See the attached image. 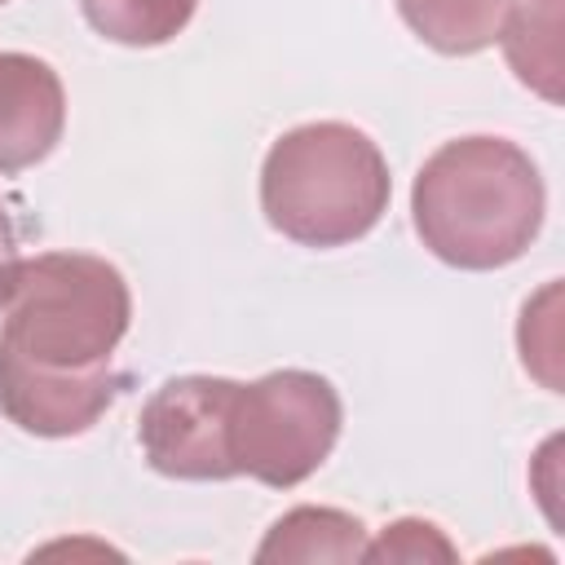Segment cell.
<instances>
[{
  "instance_id": "52a82bcc",
  "label": "cell",
  "mask_w": 565,
  "mask_h": 565,
  "mask_svg": "<svg viewBox=\"0 0 565 565\" xmlns=\"http://www.w3.org/2000/svg\"><path fill=\"white\" fill-rule=\"evenodd\" d=\"M366 525L340 508H291L269 525L256 561H362Z\"/></svg>"
},
{
  "instance_id": "8fae6325",
  "label": "cell",
  "mask_w": 565,
  "mask_h": 565,
  "mask_svg": "<svg viewBox=\"0 0 565 565\" xmlns=\"http://www.w3.org/2000/svg\"><path fill=\"white\" fill-rule=\"evenodd\" d=\"M362 561H455V543L419 516H402L384 525L375 543L362 547Z\"/></svg>"
},
{
  "instance_id": "277c9868",
  "label": "cell",
  "mask_w": 565,
  "mask_h": 565,
  "mask_svg": "<svg viewBox=\"0 0 565 565\" xmlns=\"http://www.w3.org/2000/svg\"><path fill=\"white\" fill-rule=\"evenodd\" d=\"M344 406L313 371H269L238 384L230 415V459L238 477L274 490L309 481L340 441Z\"/></svg>"
},
{
  "instance_id": "3957f363",
  "label": "cell",
  "mask_w": 565,
  "mask_h": 565,
  "mask_svg": "<svg viewBox=\"0 0 565 565\" xmlns=\"http://www.w3.org/2000/svg\"><path fill=\"white\" fill-rule=\"evenodd\" d=\"M388 163L380 146L340 119L282 132L260 168L265 221L300 247H344L388 212Z\"/></svg>"
},
{
  "instance_id": "4fadbf2b",
  "label": "cell",
  "mask_w": 565,
  "mask_h": 565,
  "mask_svg": "<svg viewBox=\"0 0 565 565\" xmlns=\"http://www.w3.org/2000/svg\"><path fill=\"white\" fill-rule=\"evenodd\" d=\"M0 4H4V0H0Z\"/></svg>"
},
{
  "instance_id": "ba28073f",
  "label": "cell",
  "mask_w": 565,
  "mask_h": 565,
  "mask_svg": "<svg viewBox=\"0 0 565 565\" xmlns=\"http://www.w3.org/2000/svg\"><path fill=\"white\" fill-rule=\"evenodd\" d=\"M512 0H397L402 22L437 53L468 57L499 40Z\"/></svg>"
},
{
  "instance_id": "5b68a950",
  "label": "cell",
  "mask_w": 565,
  "mask_h": 565,
  "mask_svg": "<svg viewBox=\"0 0 565 565\" xmlns=\"http://www.w3.org/2000/svg\"><path fill=\"white\" fill-rule=\"evenodd\" d=\"M238 380L225 375H177L159 384L137 419L141 450L154 472L177 481H230V415Z\"/></svg>"
},
{
  "instance_id": "7a4b0ae2",
  "label": "cell",
  "mask_w": 565,
  "mask_h": 565,
  "mask_svg": "<svg viewBox=\"0 0 565 565\" xmlns=\"http://www.w3.org/2000/svg\"><path fill=\"white\" fill-rule=\"evenodd\" d=\"M547 190L534 159L508 137H455L437 146L411 190L424 247L455 269H503L543 230Z\"/></svg>"
},
{
  "instance_id": "8992f818",
  "label": "cell",
  "mask_w": 565,
  "mask_h": 565,
  "mask_svg": "<svg viewBox=\"0 0 565 565\" xmlns=\"http://www.w3.org/2000/svg\"><path fill=\"white\" fill-rule=\"evenodd\" d=\"M66 128V88L44 57L0 53V172L44 163Z\"/></svg>"
},
{
  "instance_id": "30bf717a",
  "label": "cell",
  "mask_w": 565,
  "mask_h": 565,
  "mask_svg": "<svg viewBox=\"0 0 565 565\" xmlns=\"http://www.w3.org/2000/svg\"><path fill=\"white\" fill-rule=\"evenodd\" d=\"M88 26L128 49H154L181 35L199 0H79Z\"/></svg>"
},
{
  "instance_id": "7c38bea8",
  "label": "cell",
  "mask_w": 565,
  "mask_h": 565,
  "mask_svg": "<svg viewBox=\"0 0 565 565\" xmlns=\"http://www.w3.org/2000/svg\"><path fill=\"white\" fill-rule=\"evenodd\" d=\"M18 265H22V252H18V230H13L9 207H4V199H0V309H4V300H9V287H13Z\"/></svg>"
},
{
  "instance_id": "9c48e42d",
  "label": "cell",
  "mask_w": 565,
  "mask_h": 565,
  "mask_svg": "<svg viewBox=\"0 0 565 565\" xmlns=\"http://www.w3.org/2000/svg\"><path fill=\"white\" fill-rule=\"evenodd\" d=\"M503 53L525 88H534L547 102H561V0H530L512 4L508 22L499 31Z\"/></svg>"
},
{
  "instance_id": "6da1fadb",
  "label": "cell",
  "mask_w": 565,
  "mask_h": 565,
  "mask_svg": "<svg viewBox=\"0 0 565 565\" xmlns=\"http://www.w3.org/2000/svg\"><path fill=\"white\" fill-rule=\"evenodd\" d=\"M128 322L132 291L106 256L22 260L0 327V411L31 437L88 433L124 388L115 349Z\"/></svg>"
}]
</instances>
